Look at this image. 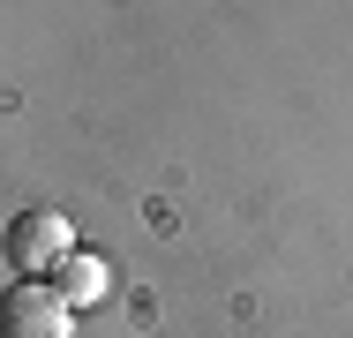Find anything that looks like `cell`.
Returning <instances> with one entry per match:
<instances>
[{
    "mask_svg": "<svg viewBox=\"0 0 353 338\" xmlns=\"http://www.w3.org/2000/svg\"><path fill=\"white\" fill-rule=\"evenodd\" d=\"M8 264L23 270V278H53V270L75 256V241H68V218L61 210H46V203H30V210H15L8 218Z\"/></svg>",
    "mask_w": 353,
    "mask_h": 338,
    "instance_id": "obj_1",
    "label": "cell"
},
{
    "mask_svg": "<svg viewBox=\"0 0 353 338\" xmlns=\"http://www.w3.org/2000/svg\"><path fill=\"white\" fill-rule=\"evenodd\" d=\"M68 316H75L68 293L46 286V278H15L0 293V338H75Z\"/></svg>",
    "mask_w": 353,
    "mask_h": 338,
    "instance_id": "obj_2",
    "label": "cell"
},
{
    "mask_svg": "<svg viewBox=\"0 0 353 338\" xmlns=\"http://www.w3.org/2000/svg\"><path fill=\"white\" fill-rule=\"evenodd\" d=\"M53 278H61L68 308H90V301H105V264H98V256H68Z\"/></svg>",
    "mask_w": 353,
    "mask_h": 338,
    "instance_id": "obj_3",
    "label": "cell"
}]
</instances>
